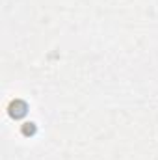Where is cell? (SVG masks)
I'll list each match as a JSON object with an SVG mask.
<instances>
[{"label": "cell", "mask_w": 158, "mask_h": 160, "mask_svg": "<svg viewBox=\"0 0 158 160\" xmlns=\"http://www.w3.org/2000/svg\"><path fill=\"white\" fill-rule=\"evenodd\" d=\"M22 130H24V134H34L36 132V127H34V123H26Z\"/></svg>", "instance_id": "7a4b0ae2"}, {"label": "cell", "mask_w": 158, "mask_h": 160, "mask_svg": "<svg viewBox=\"0 0 158 160\" xmlns=\"http://www.w3.org/2000/svg\"><path fill=\"white\" fill-rule=\"evenodd\" d=\"M9 114H11L13 118H22V116L26 114V104H24V102H21V101L13 102V104H11V110H9Z\"/></svg>", "instance_id": "6da1fadb"}]
</instances>
